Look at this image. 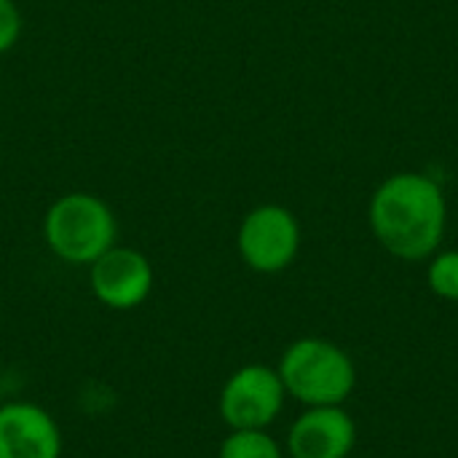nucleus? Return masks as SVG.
I'll use <instances>...</instances> for the list:
<instances>
[{"label":"nucleus","mask_w":458,"mask_h":458,"mask_svg":"<svg viewBox=\"0 0 458 458\" xmlns=\"http://www.w3.org/2000/svg\"><path fill=\"white\" fill-rule=\"evenodd\" d=\"M368 220L389 255L408 263L432 258L445 236V193L429 174L397 172L376 188Z\"/></svg>","instance_id":"1"},{"label":"nucleus","mask_w":458,"mask_h":458,"mask_svg":"<svg viewBox=\"0 0 458 458\" xmlns=\"http://www.w3.org/2000/svg\"><path fill=\"white\" fill-rule=\"evenodd\" d=\"M48 250L70 266H91L118 239V223L107 201L94 193H64L43 215Z\"/></svg>","instance_id":"2"},{"label":"nucleus","mask_w":458,"mask_h":458,"mask_svg":"<svg viewBox=\"0 0 458 458\" xmlns=\"http://www.w3.org/2000/svg\"><path fill=\"white\" fill-rule=\"evenodd\" d=\"M276 373L284 392L309 408L344 405L357 384L352 357L322 338H301L287 346Z\"/></svg>","instance_id":"3"},{"label":"nucleus","mask_w":458,"mask_h":458,"mask_svg":"<svg viewBox=\"0 0 458 458\" xmlns=\"http://www.w3.org/2000/svg\"><path fill=\"white\" fill-rule=\"evenodd\" d=\"M236 247L252 271L279 274L298 258L301 223L282 204H260L244 215L236 233Z\"/></svg>","instance_id":"4"},{"label":"nucleus","mask_w":458,"mask_h":458,"mask_svg":"<svg viewBox=\"0 0 458 458\" xmlns=\"http://www.w3.org/2000/svg\"><path fill=\"white\" fill-rule=\"evenodd\" d=\"M284 384L268 365L239 368L220 392V416L231 429H266L284 405Z\"/></svg>","instance_id":"5"},{"label":"nucleus","mask_w":458,"mask_h":458,"mask_svg":"<svg viewBox=\"0 0 458 458\" xmlns=\"http://www.w3.org/2000/svg\"><path fill=\"white\" fill-rule=\"evenodd\" d=\"M89 284L102 306L129 311L148 301L153 290V266L145 252L115 244L89 266Z\"/></svg>","instance_id":"6"},{"label":"nucleus","mask_w":458,"mask_h":458,"mask_svg":"<svg viewBox=\"0 0 458 458\" xmlns=\"http://www.w3.org/2000/svg\"><path fill=\"white\" fill-rule=\"evenodd\" d=\"M0 458H62V432L32 403H0Z\"/></svg>","instance_id":"7"},{"label":"nucleus","mask_w":458,"mask_h":458,"mask_svg":"<svg viewBox=\"0 0 458 458\" xmlns=\"http://www.w3.org/2000/svg\"><path fill=\"white\" fill-rule=\"evenodd\" d=\"M357 427L341 405L309 408L287 435L293 458H346L354 451Z\"/></svg>","instance_id":"8"},{"label":"nucleus","mask_w":458,"mask_h":458,"mask_svg":"<svg viewBox=\"0 0 458 458\" xmlns=\"http://www.w3.org/2000/svg\"><path fill=\"white\" fill-rule=\"evenodd\" d=\"M220 458H282V451L266 429H231Z\"/></svg>","instance_id":"9"},{"label":"nucleus","mask_w":458,"mask_h":458,"mask_svg":"<svg viewBox=\"0 0 458 458\" xmlns=\"http://www.w3.org/2000/svg\"><path fill=\"white\" fill-rule=\"evenodd\" d=\"M427 282L437 298L458 301V250H445V252L432 255Z\"/></svg>","instance_id":"10"},{"label":"nucleus","mask_w":458,"mask_h":458,"mask_svg":"<svg viewBox=\"0 0 458 458\" xmlns=\"http://www.w3.org/2000/svg\"><path fill=\"white\" fill-rule=\"evenodd\" d=\"M21 30H24V19L19 5L13 0H0V56L19 43Z\"/></svg>","instance_id":"11"}]
</instances>
